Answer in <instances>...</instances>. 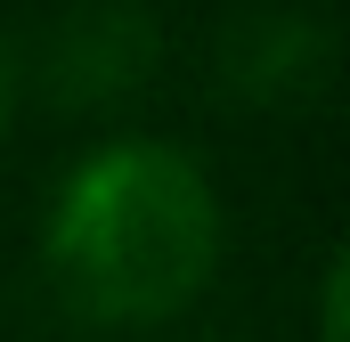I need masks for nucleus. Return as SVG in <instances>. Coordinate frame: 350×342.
Here are the masks:
<instances>
[{
    "label": "nucleus",
    "mask_w": 350,
    "mask_h": 342,
    "mask_svg": "<svg viewBox=\"0 0 350 342\" xmlns=\"http://www.w3.org/2000/svg\"><path fill=\"white\" fill-rule=\"evenodd\" d=\"M8 114H16V49L0 41V131H8Z\"/></svg>",
    "instance_id": "39448f33"
},
{
    "label": "nucleus",
    "mask_w": 350,
    "mask_h": 342,
    "mask_svg": "<svg viewBox=\"0 0 350 342\" xmlns=\"http://www.w3.org/2000/svg\"><path fill=\"white\" fill-rule=\"evenodd\" d=\"M342 310H350V269H342V253H334L326 277H318V342H342Z\"/></svg>",
    "instance_id": "20e7f679"
},
{
    "label": "nucleus",
    "mask_w": 350,
    "mask_h": 342,
    "mask_svg": "<svg viewBox=\"0 0 350 342\" xmlns=\"http://www.w3.org/2000/svg\"><path fill=\"white\" fill-rule=\"evenodd\" d=\"M228 245L220 187L179 139L114 131L66 163L41 212V269L90 326L179 318Z\"/></svg>",
    "instance_id": "f257e3e1"
},
{
    "label": "nucleus",
    "mask_w": 350,
    "mask_h": 342,
    "mask_svg": "<svg viewBox=\"0 0 350 342\" xmlns=\"http://www.w3.org/2000/svg\"><path fill=\"white\" fill-rule=\"evenodd\" d=\"M163 66V25L139 0H74L41 33V90L57 114H114Z\"/></svg>",
    "instance_id": "f03ea898"
},
{
    "label": "nucleus",
    "mask_w": 350,
    "mask_h": 342,
    "mask_svg": "<svg viewBox=\"0 0 350 342\" xmlns=\"http://www.w3.org/2000/svg\"><path fill=\"white\" fill-rule=\"evenodd\" d=\"M326 74H334V33L310 8H285V0L228 16L220 41H212V82L228 90L237 106H253V114L310 106L326 90Z\"/></svg>",
    "instance_id": "7ed1b4c3"
}]
</instances>
